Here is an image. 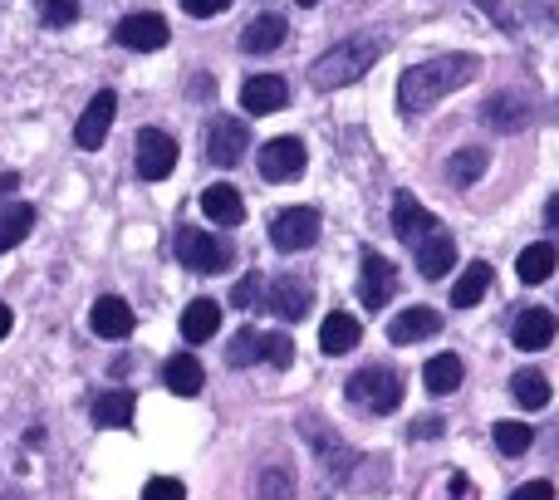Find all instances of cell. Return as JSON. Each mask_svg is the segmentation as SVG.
Returning a JSON list of instances; mask_svg holds the SVG:
<instances>
[{"mask_svg":"<svg viewBox=\"0 0 559 500\" xmlns=\"http://www.w3.org/2000/svg\"><path fill=\"white\" fill-rule=\"evenodd\" d=\"M476 55H437L427 64H413L403 79H397V108L403 114H427L432 104H442L447 94L466 88L476 79Z\"/></svg>","mask_w":559,"mask_h":500,"instance_id":"cell-1","label":"cell"},{"mask_svg":"<svg viewBox=\"0 0 559 500\" xmlns=\"http://www.w3.org/2000/svg\"><path fill=\"white\" fill-rule=\"evenodd\" d=\"M383 35H354V39H344V45H334V49H324V55L309 64V84L314 88H348V84H358V79L368 74V69L383 59Z\"/></svg>","mask_w":559,"mask_h":500,"instance_id":"cell-2","label":"cell"},{"mask_svg":"<svg viewBox=\"0 0 559 500\" xmlns=\"http://www.w3.org/2000/svg\"><path fill=\"white\" fill-rule=\"evenodd\" d=\"M348 397H354V407H364V413H393V407L403 403V378H397L393 368H358V373L348 378Z\"/></svg>","mask_w":559,"mask_h":500,"instance_id":"cell-3","label":"cell"},{"mask_svg":"<svg viewBox=\"0 0 559 500\" xmlns=\"http://www.w3.org/2000/svg\"><path fill=\"white\" fill-rule=\"evenodd\" d=\"M133 167L143 182H163V177H173L177 167V138L163 133V128H143L133 143Z\"/></svg>","mask_w":559,"mask_h":500,"instance_id":"cell-4","label":"cell"},{"mask_svg":"<svg viewBox=\"0 0 559 500\" xmlns=\"http://www.w3.org/2000/svg\"><path fill=\"white\" fill-rule=\"evenodd\" d=\"M173 250H177V260H182L187 270H197V275H216V270L231 265V246L216 241V236H206V231H192V226L177 231Z\"/></svg>","mask_w":559,"mask_h":500,"instance_id":"cell-5","label":"cell"},{"mask_svg":"<svg viewBox=\"0 0 559 500\" xmlns=\"http://www.w3.org/2000/svg\"><path fill=\"white\" fill-rule=\"evenodd\" d=\"M246 147H251V128L231 114H216V123L206 128V163L236 167L246 157Z\"/></svg>","mask_w":559,"mask_h":500,"instance_id":"cell-6","label":"cell"},{"mask_svg":"<svg viewBox=\"0 0 559 500\" xmlns=\"http://www.w3.org/2000/svg\"><path fill=\"white\" fill-rule=\"evenodd\" d=\"M305 167H309V153L299 138H271V143L261 147L265 182H295V177H305Z\"/></svg>","mask_w":559,"mask_h":500,"instance_id":"cell-7","label":"cell"},{"mask_svg":"<svg viewBox=\"0 0 559 500\" xmlns=\"http://www.w3.org/2000/svg\"><path fill=\"white\" fill-rule=\"evenodd\" d=\"M271 241L275 250H309L319 241V212L314 206H289V212H280L271 222Z\"/></svg>","mask_w":559,"mask_h":500,"instance_id":"cell-8","label":"cell"},{"mask_svg":"<svg viewBox=\"0 0 559 500\" xmlns=\"http://www.w3.org/2000/svg\"><path fill=\"white\" fill-rule=\"evenodd\" d=\"M481 118L496 133H521V128L531 123V94H525V88H496L481 104Z\"/></svg>","mask_w":559,"mask_h":500,"instance_id":"cell-9","label":"cell"},{"mask_svg":"<svg viewBox=\"0 0 559 500\" xmlns=\"http://www.w3.org/2000/svg\"><path fill=\"white\" fill-rule=\"evenodd\" d=\"M114 39L123 49H133V55H153V49L167 45V20L153 15V10H138V15H123L114 29Z\"/></svg>","mask_w":559,"mask_h":500,"instance_id":"cell-10","label":"cell"},{"mask_svg":"<svg viewBox=\"0 0 559 500\" xmlns=\"http://www.w3.org/2000/svg\"><path fill=\"white\" fill-rule=\"evenodd\" d=\"M397 289V270L388 255H378V250H368L364 265H358V299H364L368 309H383L388 299H393Z\"/></svg>","mask_w":559,"mask_h":500,"instance_id":"cell-11","label":"cell"},{"mask_svg":"<svg viewBox=\"0 0 559 500\" xmlns=\"http://www.w3.org/2000/svg\"><path fill=\"white\" fill-rule=\"evenodd\" d=\"M114 114H118V98L108 94V88H104V94H94V98H88V108L79 114V123H74V143L88 147V153H94V147H104L108 128H114Z\"/></svg>","mask_w":559,"mask_h":500,"instance_id":"cell-12","label":"cell"},{"mask_svg":"<svg viewBox=\"0 0 559 500\" xmlns=\"http://www.w3.org/2000/svg\"><path fill=\"white\" fill-rule=\"evenodd\" d=\"M285 104H289V84L280 74H251L241 84V108H246V114H255V118H261V114H280Z\"/></svg>","mask_w":559,"mask_h":500,"instance_id":"cell-13","label":"cell"},{"mask_svg":"<svg viewBox=\"0 0 559 500\" xmlns=\"http://www.w3.org/2000/svg\"><path fill=\"white\" fill-rule=\"evenodd\" d=\"M393 231H397V241H423V236H432V231H442V226H437V216L427 212L423 202H417L413 192H403L393 202Z\"/></svg>","mask_w":559,"mask_h":500,"instance_id":"cell-14","label":"cell"},{"mask_svg":"<svg viewBox=\"0 0 559 500\" xmlns=\"http://www.w3.org/2000/svg\"><path fill=\"white\" fill-rule=\"evenodd\" d=\"M88 329H94L98 338H128L133 334V309H128V299H118V295L94 299V309H88Z\"/></svg>","mask_w":559,"mask_h":500,"instance_id":"cell-15","label":"cell"},{"mask_svg":"<svg viewBox=\"0 0 559 500\" xmlns=\"http://www.w3.org/2000/svg\"><path fill=\"white\" fill-rule=\"evenodd\" d=\"M305 432H314V437H309V447H314L319 462L329 466V476H348L358 466V456L348 452V447L338 442L334 432H324V427H319V417H305Z\"/></svg>","mask_w":559,"mask_h":500,"instance_id":"cell-16","label":"cell"},{"mask_svg":"<svg viewBox=\"0 0 559 500\" xmlns=\"http://www.w3.org/2000/svg\"><path fill=\"white\" fill-rule=\"evenodd\" d=\"M309 305H314V289H309V279L280 275L275 285H271V309H275V319H299V314H309Z\"/></svg>","mask_w":559,"mask_h":500,"instance_id":"cell-17","label":"cell"},{"mask_svg":"<svg viewBox=\"0 0 559 500\" xmlns=\"http://www.w3.org/2000/svg\"><path fill=\"white\" fill-rule=\"evenodd\" d=\"M555 314L550 309H521L515 314V324H511V338H515V348H545V344H555Z\"/></svg>","mask_w":559,"mask_h":500,"instance_id":"cell-18","label":"cell"},{"mask_svg":"<svg viewBox=\"0 0 559 500\" xmlns=\"http://www.w3.org/2000/svg\"><path fill=\"white\" fill-rule=\"evenodd\" d=\"M432 334H442V319H437V309H427V305L403 309V314L388 324V338H393V344H417V338H432Z\"/></svg>","mask_w":559,"mask_h":500,"instance_id":"cell-19","label":"cell"},{"mask_svg":"<svg viewBox=\"0 0 559 500\" xmlns=\"http://www.w3.org/2000/svg\"><path fill=\"white\" fill-rule=\"evenodd\" d=\"M452 260H456V241L447 231H432L417 241V270H423V279H442L452 270Z\"/></svg>","mask_w":559,"mask_h":500,"instance_id":"cell-20","label":"cell"},{"mask_svg":"<svg viewBox=\"0 0 559 500\" xmlns=\"http://www.w3.org/2000/svg\"><path fill=\"white\" fill-rule=\"evenodd\" d=\"M285 15H255L251 25L241 29V49L246 55H271V49L285 45Z\"/></svg>","mask_w":559,"mask_h":500,"instance_id":"cell-21","label":"cell"},{"mask_svg":"<svg viewBox=\"0 0 559 500\" xmlns=\"http://www.w3.org/2000/svg\"><path fill=\"white\" fill-rule=\"evenodd\" d=\"M216 329H222V305H216V299H192L182 314L187 344H206V338H216Z\"/></svg>","mask_w":559,"mask_h":500,"instance_id":"cell-22","label":"cell"},{"mask_svg":"<svg viewBox=\"0 0 559 500\" xmlns=\"http://www.w3.org/2000/svg\"><path fill=\"white\" fill-rule=\"evenodd\" d=\"M491 279H496V270L486 265V260H472V265L462 270V279L452 285V305L456 309H476L486 299V289H491Z\"/></svg>","mask_w":559,"mask_h":500,"instance_id":"cell-23","label":"cell"},{"mask_svg":"<svg viewBox=\"0 0 559 500\" xmlns=\"http://www.w3.org/2000/svg\"><path fill=\"white\" fill-rule=\"evenodd\" d=\"M358 338H364V329H358L354 314H329L324 324H319V348L324 354H348V348H358Z\"/></svg>","mask_w":559,"mask_h":500,"instance_id":"cell-24","label":"cell"},{"mask_svg":"<svg viewBox=\"0 0 559 500\" xmlns=\"http://www.w3.org/2000/svg\"><path fill=\"white\" fill-rule=\"evenodd\" d=\"M202 212L212 216L216 226H241L246 222V202L236 187H206L202 192Z\"/></svg>","mask_w":559,"mask_h":500,"instance_id":"cell-25","label":"cell"},{"mask_svg":"<svg viewBox=\"0 0 559 500\" xmlns=\"http://www.w3.org/2000/svg\"><path fill=\"white\" fill-rule=\"evenodd\" d=\"M163 383L173 388L177 397H197L206 388V373H202V364H197L192 354H177V358H167V368H163Z\"/></svg>","mask_w":559,"mask_h":500,"instance_id":"cell-26","label":"cell"},{"mask_svg":"<svg viewBox=\"0 0 559 500\" xmlns=\"http://www.w3.org/2000/svg\"><path fill=\"white\" fill-rule=\"evenodd\" d=\"M555 265H559V250L550 241H535V246L521 250V260H515V275H521L525 285H545V279L555 275Z\"/></svg>","mask_w":559,"mask_h":500,"instance_id":"cell-27","label":"cell"},{"mask_svg":"<svg viewBox=\"0 0 559 500\" xmlns=\"http://www.w3.org/2000/svg\"><path fill=\"white\" fill-rule=\"evenodd\" d=\"M29 226H35V206H29V202H5V206H0V255L25 241Z\"/></svg>","mask_w":559,"mask_h":500,"instance_id":"cell-28","label":"cell"},{"mask_svg":"<svg viewBox=\"0 0 559 500\" xmlns=\"http://www.w3.org/2000/svg\"><path fill=\"white\" fill-rule=\"evenodd\" d=\"M511 397L525 413H540V407H550V378L535 373V368H521V373L511 378Z\"/></svg>","mask_w":559,"mask_h":500,"instance_id":"cell-29","label":"cell"},{"mask_svg":"<svg viewBox=\"0 0 559 500\" xmlns=\"http://www.w3.org/2000/svg\"><path fill=\"white\" fill-rule=\"evenodd\" d=\"M462 378H466V368L456 354H437V358H427V368H423L427 393H452V388H462Z\"/></svg>","mask_w":559,"mask_h":500,"instance_id":"cell-30","label":"cell"},{"mask_svg":"<svg viewBox=\"0 0 559 500\" xmlns=\"http://www.w3.org/2000/svg\"><path fill=\"white\" fill-rule=\"evenodd\" d=\"M94 422L98 427H128L133 422V393H104V397H94Z\"/></svg>","mask_w":559,"mask_h":500,"instance_id":"cell-31","label":"cell"},{"mask_svg":"<svg viewBox=\"0 0 559 500\" xmlns=\"http://www.w3.org/2000/svg\"><path fill=\"white\" fill-rule=\"evenodd\" d=\"M491 442H496V452H501V456H525L535 447V432L525 422H496L491 427Z\"/></svg>","mask_w":559,"mask_h":500,"instance_id":"cell-32","label":"cell"},{"mask_svg":"<svg viewBox=\"0 0 559 500\" xmlns=\"http://www.w3.org/2000/svg\"><path fill=\"white\" fill-rule=\"evenodd\" d=\"M481 172H486V153H481V147H462V153L447 163V182H452V187L481 182Z\"/></svg>","mask_w":559,"mask_h":500,"instance_id":"cell-33","label":"cell"},{"mask_svg":"<svg viewBox=\"0 0 559 500\" xmlns=\"http://www.w3.org/2000/svg\"><path fill=\"white\" fill-rule=\"evenodd\" d=\"M255 500H295V476L285 466H265L255 476Z\"/></svg>","mask_w":559,"mask_h":500,"instance_id":"cell-34","label":"cell"},{"mask_svg":"<svg viewBox=\"0 0 559 500\" xmlns=\"http://www.w3.org/2000/svg\"><path fill=\"white\" fill-rule=\"evenodd\" d=\"M255 358H261V334H255V329H241V334L226 344V364H231V368H251Z\"/></svg>","mask_w":559,"mask_h":500,"instance_id":"cell-35","label":"cell"},{"mask_svg":"<svg viewBox=\"0 0 559 500\" xmlns=\"http://www.w3.org/2000/svg\"><path fill=\"white\" fill-rule=\"evenodd\" d=\"M35 10H39V25L49 29H64L79 20V0H35Z\"/></svg>","mask_w":559,"mask_h":500,"instance_id":"cell-36","label":"cell"},{"mask_svg":"<svg viewBox=\"0 0 559 500\" xmlns=\"http://www.w3.org/2000/svg\"><path fill=\"white\" fill-rule=\"evenodd\" d=\"M261 358L275 368H289L295 364V338L289 334H261Z\"/></svg>","mask_w":559,"mask_h":500,"instance_id":"cell-37","label":"cell"},{"mask_svg":"<svg viewBox=\"0 0 559 500\" xmlns=\"http://www.w3.org/2000/svg\"><path fill=\"white\" fill-rule=\"evenodd\" d=\"M143 500H187V486L177 481V476H153V481L143 486Z\"/></svg>","mask_w":559,"mask_h":500,"instance_id":"cell-38","label":"cell"},{"mask_svg":"<svg viewBox=\"0 0 559 500\" xmlns=\"http://www.w3.org/2000/svg\"><path fill=\"white\" fill-rule=\"evenodd\" d=\"M261 295H265L261 275H246V279H236V285H231V305H236V309H251Z\"/></svg>","mask_w":559,"mask_h":500,"instance_id":"cell-39","label":"cell"},{"mask_svg":"<svg viewBox=\"0 0 559 500\" xmlns=\"http://www.w3.org/2000/svg\"><path fill=\"white\" fill-rule=\"evenodd\" d=\"M182 10L192 20H212V15H222V10H231V0H182Z\"/></svg>","mask_w":559,"mask_h":500,"instance_id":"cell-40","label":"cell"},{"mask_svg":"<svg viewBox=\"0 0 559 500\" xmlns=\"http://www.w3.org/2000/svg\"><path fill=\"white\" fill-rule=\"evenodd\" d=\"M506 500H555V486L550 481H525V486H515Z\"/></svg>","mask_w":559,"mask_h":500,"instance_id":"cell-41","label":"cell"},{"mask_svg":"<svg viewBox=\"0 0 559 500\" xmlns=\"http://www.w3.org/2000/svg\"><path fill=\"white\" fill-rule=\"evenodd\" d=\"M437 432H442V417H417L413 432H407V437H417V442H432Z\"/></svg>","mask_w":559,"mask_h":500,"instance_id":"cell-42","label":"cell"},{"mask_svg":"<svg viewBox=\"0 0 559 500\" xmlns=\"http://www.w3.org/2000/svg\"><path fill=\"white\" fill-rule=\"evenodd\" d=\"M545 226H550V236H559V192L550 197V206H545Z\"/></svg>","mask_w":559,"mask_h":500,"instance_id":"cell-43","label":"cell"},{"mask_svg":"<svg viewBox=\"0 0 559 500\" xmlns=\"http://www.w3.org/2000/svg\"><path fill=\"white\" fill-rule=\"evenodd\" d=\"M452 496L456 500H476V491H472V481H466V476H452Z\"/></svg>","mask_w":559,"mask_h":500,"instance_id":"cell-44","label":"cell"},{"mask_svg":"<svg viewBox=\"0 0 559 500\" xmlns=\"http://www.w3.org/2000/svg\"><path fill=\"white\" fill-rule=\"evenodd\" d=\"M20 187V172H0V197H10Z\"/></svg>","mask_w":559,"mask_h":500,"instance_id":"cell-45","label":"cell"},{"mask_svg":"<svg viewBox=\"0 0 559 500\" xmlns=\"http://www.w3.org/2000/svg\"><path fill=\"white\" fill-rule=\"evenodd\" d=\"M10 324H15V314H10V305H0V338L10 334Z\"/></svg>","mask_w":559,"mask_h":500,"instance_id":"cell-46","label":"cell"},{"mask_svg":"<svg viewBox=\"0 0 559 500\" xmlns=\"http://www.w3.org/2000/svg\"><path fill=\"white\" fill-rule=\"evenodd\" d=\"M299 5H319V0H299Z\"/></svg>","mask_w":559,"mask_h":500,"instance_id":"cell-47","label":"cell"},{"mask_svg":"<svg viewBox=\"0 0 559 500\" xmlns=\"http://www.w3.org/2000/svg\"><path fill=\"white\" fill-rule=\"evenodd\" d=\"M0 500H20V496H0Z\"/></svg>","mask_w":559,"mask_h":500,"instance_id":"cell-48","label":"cell"}]
</instances>
